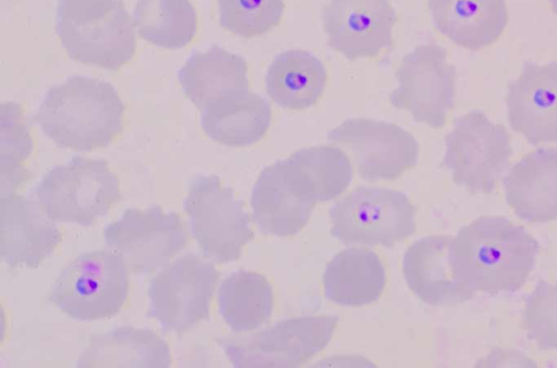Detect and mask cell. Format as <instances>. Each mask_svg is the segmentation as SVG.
<instances>
[{"label": "cell", "mask_w": 557, "mask_h": 368, "mask_svg": "<svg viewBox=\"0 0 557 368\" xmlns=\"http://www.w3.org/2000/svg\"><path fill=\"white\" fill-rule=\"evenodd\" d=\"M540 244L522 226L504 216L484 215L450 239L448 261L454 277L490 295L516 292L534 268Z\"/></svg>", "instance_id": "obj_1"}, {"label": "cell", "mask_w": 557, "mask_h": 368, "mask_svg": "<svg viewBox=\"0 0 557 368\" xmlns=\"http://www.w3.org/2000/svg\"><path fill=\"white\" fill-rule=\"evenodd\" d=\"M123 115L124 104L110 83L72 76L47 90L34 118L58 147L88 152L116 138Z\"/></svg>", "instance_id": "obj_2"}, {"label": "cell", "mask_w": 557, "mask_h": 368, "mask_svg": "<svg viewBox=\"0 0 557 368\" xmlns=\"http://www.w3.org/2000/svg\"><path fill=\"white\" fill-rule=\"evenodd\" d=\"M55 31L72 60L108 71L121 68L136 51L123 0H57Z\"/></svg>", "instance_id": "obj_3"}, {"label": "cell", "mask_w": 557, "mask_h": 368, "mask_svg": "<svg viewBox=\"0 0 557 368\" xmlns=\"http://www.w3.org/2000/svg\"><path fill=\"white\" fill-rule=\"evenodd\" d=\"M34 195L53 221L91 226L121 199L119 179L100 158L74 156L49 169Z\"/></svg>", "instance_id": "obj_4"}, {"label": "cell", "mask_w": 557, "mask_h": 368, "mask_svg": "<svg viewBox=\"0 0 557 368\" xmlns=\"http://www.w3.org/2000/svg\"><path fill=\"white\" fill-rule=\"evenodd\" d=\"M128 268L113 251L85 252L59 272L48 300L78 321H95L116 315L128 295Z\"/></svg>", "instance_id": "obj_5"}, {"label": "cell", "mask_w": 557, "mask_h": 368, "mask_svg": "<svg viewBox=\"0 0 557 368\" xmlns=\"http://www.w3.org/2000/svg\"><path fill=\"white\" fill-rule=\"evenodd\" d=\"M183 207L202 255L212 262L236 261L253 238L243 202L214 175H198L189 182Z\"/></svg>", "instance_id": "obj_6"}, {"label": "cell", "mask_w": 557, "mask_h": 368, "mask_svg": "<svg viewBox=\"0 0 557 368\" xmlns=\"http://www.w3.org/2000/svg\"><path fill=\"white\" fill-rule=\"evenodd\" d=\"M331 234L344 244L391 248L416 230V207L401 191L358 187L330 208Z\"/></svg>", "instance_id": "obj_7"}, {"label": "cell", "mask_w": 557, "mask_h": 368, "mask_svg": "<svg viewBox=\"0 0 557 368\" xmlns=\"http://www.w3.org/2000/svg\"><path fill=\"white\" fill-rule=\"evenodd\" d=\"M511 139L502 124L471 111L454 122L445 138L443 164L453 181L471 193H492L509 165Z\"/></svg>", "instance_id": "obj_8"}, {"label": "cell", "mask_w": 557, "mask_h": 368, "mask_svg": "<svg viewBox=\"0 0 557 368\" xmlns=\"http://www.w3.org/2000/svg\"><path fill=\"white\" fill-rule=\"evenodd\" d=\"M337 321L335 316L290 318L249 335L218 338L216 343L236 368L297 367L329 344Z\"/></svg>", "instance_id": "obj_9"}, {"label": "cell", "mask_w": 557, "mask_h": 368, "mask_svg": "<svg viewBox=\"0 0 557 368\" xmlns=\"http://www.w3.org/2000/svg\"><path fill=\"white\" fill-rule=\"evenodd\" d=\"M219 280L215 266L194 253L165 265L150 281L148 316L165 333H183L209 316Z\"/></svg>", "instance_id": "obj_10"}, {"label": "cell", "mask_w": 557, "mask_h": 368, "mask_svg": "<svg viewBox=\"0 0 557 368\" xmlns=\"http://www.w3.org/2000/svg\"><path fill=\"white\" fill-rule=\"evenodd\" d=\"M106 245L137 275L163 268L188 243L185 225L177 213L154 205L129 207L103 229Z\"/></svg>", "instance_id": "obj_11"}, {"label": "cell", "mask_w": 557, "mask_h": 368, "mask_svg": "<svg viewBox=\"0 0 557 368\" xmlns=\"http://www.w3.org/2000/svg\"><path fill=\"white\" fill-rule=\"evenodd\" d=\"M397 87L389 93L391 104L410 113L413 120L442 128L455 100V67L447 51L436 43L413 48L396 71Z\"/></svg>", "instance_id": "obj_12"}, {"label": "cell", "mask_w": 557, "mask_h": 368, "mask_svg": "<svg viewBox=\"0 0 557 368\" xmlns=\"http://www.w3.org/2000/svg\"><path fill=\"white\" fill-rule=\"evenodd\" d=\"M355 157L360 178L367 181L394 180L416 166L419 144L400 126L370 118H349L327 134Z\"/></svg>", "instance_id": "obj_13"}, {"label": "cell", "mask_w": 557, "mask_h": 368, "mask_svg": "<svg viewBox=\"0 0 557 368\" xmlns=\"http://www.w3.org/2000/svg\"><path fill=\"white\" fill-rule=\"evenodd\" d=\"M317 203L308 180L287 158L262 169L250 198L252 219L259 231L274 237L299 232Z\"/></svg>", "instance_id": "obj_14"}, {"label": "cell", "mask_w": 557, "mask_h": 368, "mask_svg": "<svg viewBox=\"0 0 557 368\" xmlns=\"http://www.w3.org/2000/svg\"><path fill=\"white\" fill-rule=\"evenodd\" d=\"M396 21L389 0H330L322 10L327 45L349 61L389 48Z\"/></svg>", "instance_id": "obj_15"}, {"label": "cell", "mask_w": 557, "mask_h": 368, "mask_svg": "<svg viewBox=\"0 0 557 368\" xmlns=\"http://www.w3.org/2000/svg\"><path fill=\"white\" fill-rule=\"evenodd\" d=\"M510 127L536 145L557 142V62H525L506 93Z\"/></svg>", "instance_id": "obj_16"}, {"label": "cell", "mask_w": 557, "mask_h": 368, "mask_svg": "<svg viewBox=\"0 0 557 368\" xmlns=\"http://www.w3.org/2000/svg\"><path fill=\"white\" fill-rule=\"evenodd\" d=\"M61 240L37 201L16 193L0 196V257L9 267H38Z\"/></svg>", "instance_id": "obj_17"}, {"label": "cell", "mask_w": 557, "mask_h": 368, "mask_svg": "<svg viewBox=\"0 0 557 368\" xmlns=\"http://www.w3.org/2000/svg\"><path fill=\"white\" fill-rule=\"evenodd\" d=\"M507 204L520 219H557V148H539L518 161L503 179Z\"/></svg>", "instance_id": "obj_18"}, {"label": "cell", "mask_w": 557, "mask_h": 368, "mask_svg": "<svg viewBox=\"0 0 557 368\" xmlns=\"http://www.w3.org/2000/svg\"><path fill=\"white\" fill-rule=\"evenodd\" d=\"M450 239L447 234L421 238L403 256V275L408 288L431 306L461 304L475 294L451 272L448 261Z\"/></svg>", "instance_id": "obj_19"}, {"label": "cell", "mask_w": 557, "mask_h": 368, "mask_svg": "<svg viewBox=\"0 0 557 368\" xmlns=\"http://www.w3.org/2000/svg\"><path fill=\"white\" fill-rule=\"evenodd\" d=\"M428 8L442 35L473 51L498 40L508 23L506 0H429Z\"/></svg>", "instance_id": "obj_20"}, {"label": "cell", "mask_w": 557, "mask_h": 368, "mask_svg": "<svg viewBox=\"0 0 557 368\" xmlns=\"http://www.w3.org/2000/svg\"><path fill=\"white\" fill-rule=\"evenodd\" d=\"M271 118L269 101L244 89L201 110L200 125L211 140L231 148H244L264 137Z\"/></svg>", "instance_id": "obj_21"}, {"label": "cell", "mask_w": 557, "mask_h": 368, "mask_svg": "<svg viewBox=\"0 0 557 368\" xmlns=\"http://www.w3.org/2000/svg\"><path fill=\"white\" fill-rule=\"evenodd\" d=\"M171 365L168 343L154 331L129 326L92 334L76 367L165 368Z\"/></svg>", "instance_id": "obj_22"}, {"label": "cell", "mask_w": 557, "mask_h": 368, "mask_svg": "<svg viewBox=\"0 0 557 368\" xmlns=\"http://www.w3.org/2000/svg\"><path fill=\"white\" fill-rule=\"evenodd\" d=\"M247 72L240 55L213 45L194 52L177 77L185 96L201 111L232 92L249 89Z\"/></svg>", "instance_id": "obj_23"}, {"label": "cell", "mask_w": 557, "mask_h": 368, "mask_svg": "<svg viewBox=\"0 0 557 368\" xmlns=\"http://www.w3.org/2000/svg\"><path fill=\"white\" fill-rule=\"evenodd\" d=\"M386 282L384 265L373 251L347 249L334 256L323 274L325 297L339 306L359 307L375 302Z\"/></svg>", "instance_id": "obj_24"}, {"label": "cell", "mask_w": 557, "mask_h": 368, "mask_svg": "<svg viewBox=\"0 0 557 368\" xmlns=\"http://www.w3.org/2000/svg\"><path fill=\"white\" fill-rule=\"evenodd\" d=\"M327 72L320 59L305 50H286L270 63L265 89L271 100L287 110H305L322 96Z\"/></svg>", "instance_id": "obj_25"}, {"label": "cell", "mask_w": 557, "mask_h": 368, "mask_svg": "<svg viewBox=\"0 0 557 368\" xmlns=\"http://www.w3.org/2000/svg\"><path fill=\"white\" fill-rule=\"evenodd\" d=\"M273 303L271 284L255 271L237 270L218 290L219 313L235 333L252 331L268 322Z\"/></svg>", "instance_id": "obj_26"}, {"label": "cell", "mask_w": 557, "mask_h": 368, "mask_svg": "<svg viewBox=\"0 0 557 368\" xmlns=\"http://www.w3.org/2000/svg\"><path fill=\"white\" fill-rule=\"evenodd\" d=\"M132 18L138 35L160 48L181 49L197 31V13L189 0H137Z\"/></svg>", "instance_id": "obj_27"}, {"label": "cell", "mask_w": 557, "mask_h": 368, "mask_svg": "<svg viewBox=\"0 0 557 368\" xmlns=\"http://www.w3.org/2000/svg\"><path fill=\"white\" fill-rule=\"evenodd\" d=\"M287 160L308 180L317 202H326L339 196L352 179V165L349 157L335 145L300 149Z\"/></svg>", "instance_id": "obj_28"}, {"label": "cell", "mask_w": 557, "mask_h": 368, "mask_svg": "<svg viewBox=\"0 0 557 368\" xmlns=\"http://www.w3.org/2000/svg\"><path fill=\"white\" fill-rule=\"evenodd\" d=\"M34 150L29 128L20 104L3 102L0 106V196L15 193L28 179L24 162Z\"/></svg>", "instance_id": "obj_29"}, {"label": "cell", "mask_w": 557, "mask_h": 368, "mask_svg": "<svg viewBox=\"0 0 557 368\" xmlns=\"http://www.w3.org/2000/svg\"><path fill=\"white\" fill-rule=\"evenodd\" d=\"M284 9V0H218L220 25L243 38L270 31L280 24Z\"/></svg>", "instance_id": "obj_30"}, {"label": "cell", "mask_w": 557, "mask_h": 368, "mask_svg": "<svg viewBox=\"0 0 557 368\" xmlns=\"http://www.w3.org/2000/svg\"><path fill=\"white\" fill-rule=\"evenodd\" d=\"M522 327L540 351L557 352V279L540 280L527 296Z\"/></svg>", "instance_id": "obj_31"}, {"label": "cell", "mask_w": 557, "mask_h": 368, "mask_svg": "<svg viewBox=\"0 0 557 368\" xmlns=\"http://www.w3.org/2000/svg\"><path fill=\"white\" fill-rule=\"evenodd\" d=\"M553 11L557 14V0H548Z\"/></svg>", "instance_id": "obj_32"}]
</instances>
